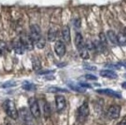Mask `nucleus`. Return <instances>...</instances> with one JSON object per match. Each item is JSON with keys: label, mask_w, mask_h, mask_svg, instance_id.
<instances>
[{"label": "nucleus", "mask_w": 126, "mask_h": 125, "mask_svg": "<svg viewBox=\"0 0 126 125\" xmlns=\"http://www.w3.org/2000/svg\"><path fill=\"white\" fill-rule=\"evenodd\" d=\"M30 36L32 40L34 41V43L39 49H42L45 46V39L42 37L41 27L38 25H31L30 26Z\"/></svg>", "instance_id": "obj_1"}, {"label": "nucleus", "mask_w": 126, "mask_h": 125, "mask_svg": "<svg viewBox=\"0 0 126 125\" xmlns=\"http://www.w3.org/2000/svg\"><path fill=\"white\" fill-rule=\"evenodd\" d=\"M74 42H75V46H76L77 50H78L80 57H82L83 59H88V58L89 57V51H88V48H87V46L85 45L83 36H82L80 33H77V34L75 35Z\"/></svg>", "instance_id": "obj_2"}, {"label": "nucleus", "mask_w": 126, "mask_h": 125, "mask_svg": "<svg viewBox=\"0 0 126 125\" xmlns=\"http://www.w3.org/2000/svg\"><path fill=\"white\" fill-rule=\"evenodd\" d=\"M33 118L34 116L32 115L30 109L26 107H22L19 109V119L24 125H34Z\"/></svg>", "instance_id": "obj_3"}, {"label": "nucleus", "mask_w": 126, "mask_h": 125, "mask_svg": "<svg viewBox=\"0 0 126 125\" xmlns=\"http://www.w3.org/2000/svg\"><path fill=\"white\" fill-rule=\"evenodd\" d=\"M3 107L9 118H11V120H17L19 117V112L17 111L15 104L11 100H6L3 104Z\"/></svg>", "instance_id": "obj_4"}, {"label": "nucleus", "mask_w": 126, "mask_h": 125, "mask_svg": "<svg viewBox=\"0 0 126 125\" xmlns=\"http://www.w3.org/2000/svg\"><path fill=\"white\" fill-rule=\"evenodd\" d=\"M89 114V104L87 102H85V103H83V104L80 105V107L77 109V115H76L77 121L80 122V123H83L85 120H87Z\"/></svg>", "instance_id": "obj_5"}, {"label": "nucleus", "mask_w": 126, "mask_h": 125, "mask_svg": "<svg viewBox=\"0 0 126 125\" xmlns=\"http://www.w3.org/2000/svg\"><path fill=\"white\" fill-rule=\"evenodd\" d=\"M23 45L25 47V49L27 51H32L34 49V41L32 40L30 35H28L26 32H22L21 37H20Z\"/></svg>", "instance_id": "obj_6"}, {"label": "nucleus", "mask_w": 126, "mask_h": 125, "mask_svg": "<svg viewBox=\"0 0 126 125\" xmlns=\"http://www.w3.org/2000/svg\"><path fill=\"white\" fill-rule=\"evenodd\" d=\"M28 105H29V109L31 111L32 115L34 116V118L39 119L41 117V110H40V106L38 104V101L35 98H29L28 99Z\"/></svg>", "instance_id": "obj_7"}, {"label": "nucleus", "mask_w": 126, "mask_h": 125, "mask_svg": "<svg viewBox=\"0 0 126 125\" xmlns=\"http://www.w3.org/2000/svg\"><path fill=\"white\" fill-rule=\"evenodd\" d=\"M121 106L120 105H111L110 107L108 108L107 110V117L111 119V120H116V119H118L119 117H120V115H121Z\"/></svg>", "instance_id": "obj_8"}, {"label": "nucleus", "mask_w": 126, "mask_h": 125, "mask_svg": "<svg viewBox=\"0 0 126 125\" xmlns=\"http://www.w3.org/2000/svg\"><path fill=\"white\" fill-rule=\"evenodd\" d=\"M11 45H12V49H13V51L16 53V54H18V55H23L24 53H25V47L23 45V43H22L21 40L20 39H14L12 42H11Z\"/></svg>", "instance_id": "obj_9"}, {"label": "nucleus", "mask_w": 126, "mask_h": 125, "mask_svg": "<svg viewBox=\"0 0 126 125\" xmlns=\"http://www.w3.org/2000/svg\"><path fill=\"white\" fill-rule=\"evenodd\" d=\"M56 106H57V110L58 112H61L65 109L66 107V99L61 96V95H57L56 96Z\"/></svg>", "instance_id": "obj_10"}, {"label": "nucleus", "mask_w": 126, "mask_h": 125, "mask_svg": "<svg viewBox=\"0 0 126 125\" xmlns=\"http://www.w3.org/2000/svg\"><path fill=\"white\" fill-rule=\"evenodd\" d=\"M55 52L58 57H63L66 53V46L62 42L58 41L55 43Z\"/></svg>", "instance_id": "obj_11"}, {"label": "nucleus", "mask_w": 126, "mask_h": 125, "mask_svg": "<svg viewBox=\"0 0 126 125\" xmlns=\"http://www.w3.org/2000/svg\"><path fill=\"white\" fill-rule=\"evenodd\" d=\"M98 93L100 94H105V95H107V96H110V97H114V98H119V99H121V95L120 93H118V92H116L114 90H112V89H97L96 90Z\"/></svg>", "instance_id": "obj_12"}, {"label": "nucleus", "mask_w": 126, "mask_h": 125, "mask_svg": "<svg viewBox=\"0 0 126 125\" xmlns=\"http://www.w3.org/2000/svg\"><path fill=\"white\" fill-rule=\"evenodd\" d=\"M61 38L63 41L66 43H70L71 42V33H70V28L67 26H65L61 30Z\"/></svg>", "instance_id": "obj_13"}, {"label": "nucleus", "mask_w": 126, "mask_h": 125, "mask_svg": "<svg viewBox=\"0 0 126 125\" xmlns=\"http://www.w3.org/2000/svg\"><path fill=\"white\" fill-rule=\"evenodd\" d=\"M100 75L102 77H105V78H110V79H115L118 77V74H117L114 71H111V70H104V71H101Z\"/></svg>", "instance_id": "obj_14"}, {"label": "nucleus", "mask_w": 126, "mask_h": 125, "mask_svg": "<svg viewBox=\"0 0 126 125\" xmlns=\"http://www.w3.org/2000/svg\"><path fill=\"white\" fill-rule=\"evenodd\" d=\"M106 38H107V40H108L113 45L118 44L117 35H116V33L113 31V30H108V31H107V33H106Z\"/></svg>", "instance_id": "obj_15"}, {"label": "nucleus", "mask_w": 126, "mask_h": 125, "mask_svg": "<svg viewBox=\"0 0 126 125\" xmlns=\"http://www.w3.org/2000/svg\"><path fill=\"white\" fill-rule=\"evenodd\" d=\"M58 29L55 27H51L48 31V41L49 42H55L56 39L58 38Z\"/></svg>", "instance_id": "obj_16"}, {"label": "nucleus", "mask_w": 126, "mask_h": 125, "mask_svg": "<svg viewBox=\"0 0 126 125\" xmlns=\"http://www.w3.org/2000/svg\"><path fill=\"white\" fill-rule=\"evenodd\" d=\"M118 39V44H120L121 46H126V35L123 33H119L117 35Z\"/></svg>", "instance_id": "obj_17"}, {"label": "nucleus", "mask_w": 126, "mask_h": 125, "mask_svg": "<svg viewBox=\"0 0 126 125\" xmlns=\"http://www.w3.org/2000/svg\"><path fill=\"white\" fill-rule=\"evenodd\" d=\"M32 66H33V69L38 72L40 69L42 68V62H41V60L38 57H34L32 58Z\"/></svg>", "instance_id": "obj_18"}, {"label": "nucleus", "mask_w": 126, "mask_h": 125, "mask_svg": "<svg viewBox=\"0 0 126 125\" xmlns=\"http://www.w3.org/2000/svg\"><path fill=\"white\" fill-rule=\"evenodd\" d=\"M69 87L71 88V89H73V90H75V91H77V92H85L86 91V89L85 88H83V87H81L80 85H75V84L74 83H68Z\"/></svg>", "instance_id": "obj_19"}, {"label": "nucleus", "mask_w": 126, "mask_h": 125, "mask_svg": "<svg viewBox=\"0 0 126 125\" xmlns=\"http://www.w3.org/2000/svg\"><path fill=\"white\" fill-rule=\"evenodd\" d=\"M48 92H52V93H58V92H68V90L62 88H58V87H50L47 89Z\"/></svg>", "instance_id": "obj_20"}, {"label": "nucleus", "mask_w": 126, "mask_h": 125, "mask_svg": "<svg viewBox=\"0 0 126 125\" xmlns=\"http://www.w3.org/2000/svg\"><path fill=\"white\" fill-rule=\"evenodd\" d=\"M50 114H51V108H50V105L48 103L46 102H44V104H43V115H44V117L48 119L49 117H50Z\"/></svg>", "instance_id": "obj_21"}, {"label": "nucleus", "mask_w": 126, "mask_h": 125, "mask_svg": "<svg viewBox=\"0 0 126 125\" xmlns=\"http://www.w3.org/2000/svg\"><path fill=\"white\" fill-rule=\"evenodd\" d=\"M36 85H34V84H31V83H26V85H24L23 86V89H25V90H36Z\"/></svg>", "instance_id": "obj_22"}, {"label": "nucleus", "mask_w": 126, "mask_h": 125, "mask_svg": "<svg viewBox=\"0 0 126 125\" xmlns=\"http://www.w3.org/2000/svg\"><path fill=\"white\" fill-rule=\"evenodd\" d=\"M15 86H16V82H14V81H8V82L3 84L1 86V88H3V89H9V88H12V87H15Z\"/></svg>", "instance_id": "obj_23"}, {"label": "nucleus", "mask_w": 126, "mask_h": 125, "mask_svg": "<svg viewBox=\"0 0 126 125\" xmlns=\"http://www.w3.org/2000/svg\"><path fill=\"white\" fill-rule=\"evenodd\" d=\"M6 50H7V44H6V42H3V41H0V52L3 54Z\"/></svg>", "instance_id": "obj_24"}, {"label": "nucleus", "mask_w": 126, "mask_h": 125, "mask_svg": "<svg viewBox=\"0 0 126 125\" xmlns=\"http://www.w3.org/2000/svg\"><path fill=\"white\" fill-rule=\"evenodd\" d=\"M84 69L85 70H88V71H96V70H97V68H96L95 66L89 65V64H85Z\"/></svg>", "instance_id": "obj_25"}, {"label": "nucleus", "mask_w": 126, "mask_h": 125, "mask_svg": "<svg viewBox=\"0 0 126 125\" xmlns=\"http://www.w3.org/2000/svg\"><path fill=\"white\" fill-rule=\"evenodd\" d=\"M100 40L102 44H106V35H105L104 33H100Z\"/></svg>", "instance_id": "obj_26"}, {"label": "nucleus", "mask_w": 126, "mask_h": 125, "mask_svg": "<svg viewBox=\"0 0 126 125\" xmlns=\"http://www.w3.org/2000/svg\"><path fill=\"white\" fill-rule=\"evenodd\" d=\"M84 77L86 79H88V80H92V81L97 80V77H96L95 75H92V74H86Z\"/></svg>", "instance_id": "obj_27"}, {"label": "nucleus", "mask_w": 126, "mask_h": 125, "mask_svg": "<svg viewBox=\"0 0 126 125\" xmlns=\"http://www.w3.org/2000/svg\"><path fill=\"white\" fill-rule=\"evenodd\" d=\"M11 118H9V117H8V118H6L5 119V125H14L12 122H11Z\"/></svg>", "instance_id": "obj_28"}, {"label": "nucleus", "mask_w": 126, "mask_h": 125, "mask_svg": "<svg viewBox=\"0 0 126 125\" xmlns=\"http://www.w3.org/2000/svg\"><path fill=\"white\" fill-rule=\"evenodd\" d=\"M54 71H42V72H41V71H39L38 72V74H49V73H53Z\"/></svg>", "instance_id": "obj_29"}, {"label": "nucleus", "mask_w": 126, "mask_h": 125, "mask_svg": "<svg viewBox=\"0 0 126 125\" xmlns=\"http://www.w3.org/2000/svg\"><path fill=\"white\" fill-rule=\"evenodd\" d=\"M118 125H126V116L118 123Z\"/></svg>", "instance_id": "obj_30"}, {"label": "nucleus", "mask_w": 126, "mask_h": 125, "mask_svg": "<svg viewBox=\"0 0 126 125\" xmlns=\"http://www.w3.org/2000/svg\"><path fill=\"white\" fill-rule=\"evenodd\" d=\"M122 88H124V89H126V82H124V83H122Z\"/></svg>", "instance_id": "obj_31"}, {"label": "nucleus", "mask_w": 126, "mask_h": 125, "mask_svg": "<svg viewBox=\"0 0 126 125\" xmlns=\"http://www.w3.org/2000/svg\"><path fill=\"white\" fill-rule=\"evenodd\" d=\"M124 34L126 35V28H125V30H124Z\"/></svg>", "instance_id": "obj_32"}]
</instances>
